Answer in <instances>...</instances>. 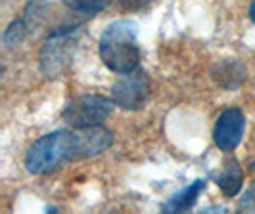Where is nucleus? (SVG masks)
I'll return each instance as SVG.
<instances>
[{
	"label": "nucleus",
	"instance_id": "1",
	"mask_svg": "<svg viewBox=\"0 0 255 214\" xmlns=\"http://www.w3.org/2000/svg\"><path fill=\"white\" fill-rule=\"evenodd\" d=\"M112 143L114 134L104 126L89 130H54L27 149L25 168L31 174H48L69 161L89 159L108 151Z\"/></svg>",
	"mask_w": 255,
	"mask_h": 214
},
{
	"label": "nucleus",
	"instance_id": "2",
	"mask_svg": "<svg viewBox=\"0 0 255 214\" xmlns=\"http://www.w3.org/2000/svg\"><path fill=\"white\" fill-rule=\"evenodd\" d=\"M98 52L104 65L119 75H130L138 71L140 48H138V27L128 19H119L104 29Z\"/></svg>",
	"mask_w": 255,
	"mask_h": 214
},
{
	"label": "nucleus",
	"instance_id": "3",
	"mask_svg": "<svg viewBox=\"0 0 255 214\" xmlns=\"http://www.w3.org/2000/svg\"><path fill=\"white\" fill-rule=\"evenodd\" d=\"M79 44V27L67 25L52 31L40 48V71L46 78H58L71 65Z\"/></svg>",
	"mask_w": 255,
	"mask_h": 214
},
{
	"label": "nucleus",
	"instance_id": "4",
	"mask_svg": "<svg viewBox=\"0 0 255 214\" xmlns=\"http://www.w3.org/2000/svg\"><path fill=\"white\" fill-rule=\"evenodd\" d=\"M114 113V101L98 94H81L65 105L64 121L73 130H89L102 126Z\"/></svg>",
	"mask_w": 255,
	"mask_h": 214
},
{
	"label": "nucleus",
	"instance_id": "5",
	"mask_svg": "<svg viewBox=\"0 0 255 214\" xmlns=\"http://www.w3.org/2000/svg\"><path fill=\"white\" fill-rule=\"evenodd\" d=\"M150 78L138 69L115 80V84L112 86V101L127 111H138L150 100Z\"/></svg>",
	"mask_w": 255,
	"mask_h": 214
},
{
	"label": "nucleus",
	"instance_id": "6",
	"mask_svg": "<svg viewBox=\"0 0 255 214\" xmlns=\"http://www.w3.org/2000/svg\"><path fill=\"white\" fill-rule=\"evenodd\" d=\"M246 117L240 109L229 107L217 117L213 126V142L221 151H234L244 138Z\"/></svg>",
	"mask_w": 255,
	"mask_h": 214
},
{
	"label": "nucleus",
	"instance_id": "7",
	"mask_svg": "<svg viewBox=\"0 0 255 214\" xmlns=\"http://www.w3.org/2000/svg\"><path fill=\"white\" fill-rule=\"evenodd\" d=\"M205 189V180H194L190 186L180 189L179 193H175L173 197H169L163 207H161V214H186L194 207V203L198 201V197L202 195Z\"/></svg>",
	"mask_w": 255,
	"mask_h": 214
},
{
	"label": "nucleus",
	"instance_id": "8",
	"mask_svg": "<svg viewBox=\"0 0 255 214\" xmlns=\"http://www.w3.org/2000/svg\"><path fill=\"white\" fill-rule=\"evenodd\" d=\"M219 189L223 191L225 197H234L242 191L244 186V170L240 163L236 159H229L225 166L219 170V174L215 176Z\"/></svg>",
	"mask_w": 255,
	"mask_h": 214
},
{
	"label": "nucleus",
	"instance_id": "9",
	"mask_svg": "<svg viewBox=\"0 0 255 214\" xmlns=\"http://www.w3.org/2000/svg\"><path fill=\"white\" fill-rule=\"evenodd\" d=\"M248 75L246 71V65L242 62H234V60H229V62H221L213 69V80L221 84L223 88H236L244 82V78Z\"/></svg>",
	"mask_w": 255,
	"mask_h": 214
},
{
	"label": "nucleus",
	"instance_id": "10",
	"mask_svg": "<svg viewBox=\"0 0 255 214\" xmlns=\"http://www.w3.org/2000/svg\"><path fill=\"white\" fill-rule=\"evenodd\" d=\"M25 19H15L10 23V27L4 31V46L6 48H13L15 44H19L23 37H25Z\"/></svg>",
	"mask_w": 255,
	"mask_h": 214
},
{
	"label": "nucleus",
	"instance_id": "11",
	"mask_svg": "<svg viewBox=\"0 0 255 214\" xmlns=\"http://www.w3.org/2000/svg\"><path fill=\"white\" fill-rule=\"evenodd\" d=\"M65 6L67 8H71V10H75V12H81V13H87V15H96V13H100L106 8V2L104 0H96V2H90V0H85V2H65Z\"/></svg>",
	"mask_w": 255,
	"mask_h": 214
},
{
	"label": "nucleus",
	"instance_id": "12",
	"mask_svg": "<svg viewBox=\"0 0 255 214\" xmlns=\"http://www.w3.org/2000/svg\"><path fill=\"white\" fill-rule=\"evenodd\" d=\"M238 214H255V186L248 189V193L242 197L238 205Z\"/></svg>",
	"mask_w": 255,
	"mask_h": 214
},
{
	"label": "nucleus",
	"instance_id": "13",
	"mask_svg": "<svg viewBox=\"0 0 255 214\" xmlns=\"http://www.w3.org/2000/svg\"><path fill=\"white\" fill-rule=\"evenodd\" d=\"M250 17H252V21L255 23V2H252V6H250Z\"/></svg>",
	"mask_w": 255,
	"mask_h": 214
},
{
	"label": "nucleus",
	"instance_id": "14",
	"mask_svg": "<svg viewBox=\"0 0 255 214\" xmlns=\"http://www.w3.org/2000/svg\"><path fill=\"white\" fill-rule=\"evenodd\" d=\"M46 214H60V213H58V209H54V207H48Z\"/></svg>",
	"mask_w": 255,
	"mask_h": 214
}]
</instances>
